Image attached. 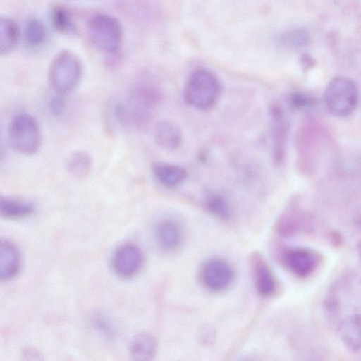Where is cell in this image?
I'll list each match as a JSON object with an SVG mask.
<instances>
[{
	"instance_id": "6da1fadb",
	"label": "cell",
	"mask_w": 361,
	"mask_h": 361,
	"mask_svg": "<svg viewBox=\"0 0 361 361\" xmlns=\"http://www.w3.org/2000/svg\"><path fill=\"white\" fill-rule=\"evenodd\" d=\"M82 72V65L78 56L71 51H61L50 63L48 71L49 85L56 93L68 94L78 86Z\"/></svg>"
},
{
	"instance_id": "7a4b0ae2",
	"label": "cell",
	"mask_w": 361,
	"mask_h": 361,
	"mask_svg": "<svg viewBox=\"0 0 361 361\" xmlns=\"http://www.w3.org/2000/svg\"><path fill=\"white\" fill-rule=\"evenodd\" d=\"M221 87L217 78L211 71L198 69L188 78L183 90V97L190 106L200 110L215 104Z\"/></svg>"
},
{
	"instance_id": "3957f363",
	"label": "cell",
	"mask_w": 361,
	"mask_h": 361,
	"mask_svg": "<svg viewBox=\"0 0 361 361\" xmlns=\"http://www.w3.org/2000/svg\"><path fill=\"white\" fill-rule=\"evenodd\" d=\"M8 135L11 147L23 155H33L40 148L42 136L39 125L28 113H18L12 118Z\"/></svg>"
},
{
	"instance_id": "277c9868",
	"label": "cell",
	"mask_w": 361,
	"mask_h": 361,
	"mask_svg": "<svg viewBox=\"0 0 361 361\" xmlns=\"http://www.w3.org/2000/svg\"><path fill=\"white\" fill-rule=\"evenodd\" d=\"M160 99V91L154 83L144 80L135 84L125 104L129 123L138 127L145 126L150 121Z\"/></svg>"
},
{
	"instance_id": "5b68a950",
	"label": "cell",
	"mask_w": 361,
	"mask_h": 361,
	"mask_svg": "<svg viewBox=\"0 0 361 361\" xmlns=\"http://www.w3.org/2000/svg\"><path fill=\"white\" fill-rule=\"evenodd\" d=\"M87 35L90 42L99 50L114 54L123 41V28L119 21L112 16L99 13L88 23Z\"/></svg>"
},
{
	"instance_id": "8992f818",
	"label": "cell",
	"mask_w": 361,
	"mask_h": 361,
	"mask_svg": "<svg viewBox=\"0 0 361 361\" xmlns=\"http://www.w3.org/2000/svg\"><path fill=\"white\" fill-rule=\"evenodd\" d=\"M324 102L333 116L344 117L350 115L358 102V90L355 83L344 77L332 79L326 88Z\"/></svg>"
},
{
	"instance_id": "52a82bcc",
	"label": "cell",
	"mask_w": 361,
	"mask_h": 361,
	"mask_svg": "<svg viewBox=\"0 0 361 361\" xmlns=\"http://www.w3.org/2000/svg\"><path fill=\"white\" fill-rule=\"evenodd\" d=\"M235 271L232 264L220 257H212L205 260L200 270L201 283L208 291L222 293L232 286Z\"/></svg>"
},
{
	"instance_id": "ba28073f",
	"label": "cell",
	"mask_w": 361,
	"mask_h": 361,
	"mask_svg": "<svg viewBox=\"0 0 361 361\" xmlns=\"http://www.w3.org/2000/svg\"><path fill=\"white\" fill-rule=\"evenodd\" d=\"M282 262L288 271L299 278H307L320 265L322 255L308 247H289L282 252Z\"/></svg>"
},
{
	"instance_id": "9c48e42d",
	"label": "cell",
	"mask_w": 361,
	"mask_h": 361,
	"mask_svg": "<svg viewBox=\"0 0 361 361\" xmlns=\"http://www.w3.org/2000/svg\"><path fill=\"white\" fill-rule=\"evenodd\" d=\"M248 264L258 294L266 298L274 296L278 290L279 283L267 259L261 253L255 251L250 255Z\"/></svg>"
},
{
	"instance_id": "30bf717a",
	"label": "cell",
	"mask_w": 361,
	"mask_h": 361,
	"mask_svg": "<svg viewBox=\"0 0 361 361\" xmlns=\"http://www.w3.org/2000/svg\"><path fill=\"white\" fill-rule=\"evenodd\" d=\"M144 262L143 254L135 244L121 245L114 252L112 267L114 272L124 279L135 276L141 269Z\"/></svg>"
},
{
	"instance_id": "8fae6325",
	"label": "cell",
	"mask_w": 361,
	"mask_h": 361,
	"mask_svg": "<svg viewBox=\"0 0 361 361\" xmlns=\"http://www.w3.org/2000/svg\"><path fill=\"white\" fill-rule=\"evenodd\" d=\"M155 240L159 247L169 253L177 252L183 245L185 233L181 223L176 219L166 217L157 224Z\"/></svg>"
},
{
	"instance_id": "7c38bea8",
	"label": "cell",
	"mask_w": 361,
	"mask_h": 361,
	"mask_svg": "<svg viewBox=\"0 0 361 361\" xmlns=\"http://www.w3.org/2000/svg\"><path fill=\"white\" fill-rule=\"evenodd\" d=\"M270 118L273 159L275 163L280 164L285 154L287 134V126L281 107L273 106L270 109Z\"/></svg>"
},
{
	"instance_id": "4fadbf2b",
	"label": "cell",
	"mask_w": 361,
	"mask_h": 361,
	"mask_svg": "<svg viewBox=\"0 0 361 361\" xmlns=\"http://www.w3.org/2000/svg\"><path fill=\"white\" fill-rule=\"evenodd\" d=\"M156 144L164 149L178 148L182 142V131L177 123L164 119L158 121L154 128Z\"/></svg>"
},
{
	"instance_id": "5bb4252c",
	"label": "cell",
	"mask_w": 361,
	"mask_h": 361,
	"mask_svg": "<svg viewBox=\"0 0 361 361\" xmlns=\"http://www.w3.org/2000/svg\"><path fill=\"white\" fill-rule=\"evenodd\" d=\"M20 267V252L16 246L7 240L0 243V277L2 281L14 278Z\"/></svg>"
},
{
	"instance_id": "9a60e30c",
	"label": "cell",
	"mask_w": 361,
	"mask_h": 361,
	"mask_svg": "<svg viewBox=\"0 0 361 361\" xmlns=\"http://www.w3.org/2000/svg\"><path fill=\"white\" fill-rule=\"evenodd\" d=\"M338 334L348 349L356 352L361 350V315L346 317L340 324Z\"/></svg>"
},
{
	"instance_id": "2e32d148",
	"label": "cell",
	"mask_w": 361,
	"mask_h": 361,
	"mask_svg": "<svg viewBox=\"0 0 361 361\" xmlns=\"http://www.w3.org/2000/svg\"><path fill=\"white\" fill-rule=\"evenodd\" d=\"M152 171L159 183L166 188L177 186L187 176V171L185 168L169 163H154L152 165Z\"/></svg>"
},
{
	"instance_id": "e0dca14e",
	"label": "cell",
	"mask_w": 361,
	"mask_h": 361,
	"mask_svg": "<svg viewBox=\"0 0 361 361\" xmlns=\"http://www.w3.org/2000/svg\"><path fill=\"white\" fill-rule=\"evenodd\" d=\"M157 341L147 332L135 335L130 343V355L133 360L147 361L154 358L157 351Z\"/></svg>"
},
{
	"instance_id": "ac0fdd59",
	"label": "cell",
	"mask_w": 361,
	"mask_h": 361,
	"mask_svg": "<svg viewBox=\"0 0 361 361\" xmlns=\"http://www.w3.org/2000/svg\"><path fill=\"white\" fill-rule=\"evenodd\" d=\"M33 212V204L27 200L6 196L0 197V214L6 219H21L27 217Z\"/></svg>"
},
{
	"instance_id": "d6986e66",
	"label": "cell",
	"mask_w": 361,
	"mask_h": 361,
	"mask_svg": "<svg viewBox=\"0 0 361 361\" xmlns=\"http://www.w3.org/2000/svg\"><path fill=\"white\" fill-rule=\"evenodd\" d=\"M20 30L16 22L8 17L0 19V53L6 55L11 52L18 43Z\"/></svg>"
},
{
	"instance_id": "ffe728a7",
	"label": "cell",
	"mask_w": 361,
	"mask_h": 361,
	"mask_svg": "<svg viewBox=\"0 0 361 361\" xmlns=\"http://www.w3.org/2000/svg\"><path fill=\"white\" fill-rule=\"evenodd\" d=\"M92 166V159L88 152L78 150L72 152L66 162L68 173L76 178H83L87 176Z\"/></svg>"
},
{
	"instance_id": "44dd1931",
	"label": "cell",
	"mask_w": 361,
	"mask_h": 361,
	"mask_svg": "<svg viewBox=\"0 0 361 361\" xmlns=\"http://www.w3.org/2000/svg\"><path fill=\"white\" fill-rule=\"evenodd\" d=\"M205 205L211 214L222 221L231 218L232 212L227 200L221 194L211 193L207 195Z\"/></svg>"
},
{
	"instance_id": "7402d4cb",
	"label": "cell",
	"mask_w": 361,
	"mask_h": 361,
	"mask_svg": "<svg viewBox=\"0 0 361 361\" xmlns=\"http://www.w3.org/2000/svg\"><path fill=\"white\" fill-rule=\"evenodd\" d=\"M47 37L44 25L37 18L30 19L25 25L24 38L27 45L38 47L42 45Z\"/></svg>"
},
{
	"instance_id": "603a6c76",
	"label": "cell",
	"mask_w": 361,
	"mask_h": 361,
	"mask_svg": "<svg viewBox=\"0 0 361 361\" xmlns=\"http://www.w3.org/2000/svg\"><path fill=\"white\" fill-rule=\"evenodd\" d=\"M51 20L56 30L63 33H73L75 27L68 11L63 6H55L51 13Z\"/></svg>"
},
{
	"instance_id": "cb8c5ba5",
	"label": "cell",
	"mask_w": 361,
	"mask_h": 361,
	"mask_svg": "<svg viewBox=\"0 0 361 361\" xmlns=\"http://www.w3.org/2000/svg\"><path fill=\"white\" fill-rule=\"evenodd\" d=\"M65 108L66 100L63 94L56 93L49 100L48 109L53 116H59L61 115Z\"/></svg>"
},
{
	"instance_id": "d4e9b609",
	"label": "cell",
	"mask_w": 361,
	"mask_h": 361,
	"mask_svg": "<svg viewBox=\"0 0 361 361\" xmlns=\"http://www.w3.org/2000/svg\"><path fill=\"white\" fill-rule=\"evenodd\" d=\"M94 322L96 327L99 329L104 335L109 336L112 334V327L110 323L104 317H97Z\"/></svg>"
}]
</instances>
